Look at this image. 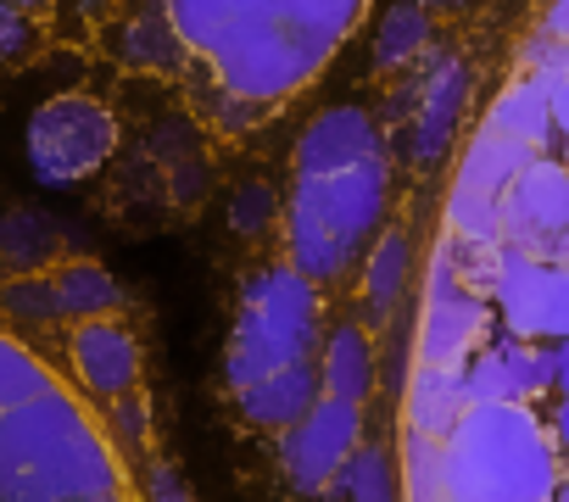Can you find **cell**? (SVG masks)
<instances>
[{
  "mask_svg": "<svg viewBox=\"0 0 569 502\" xmlns=\"http://www.w3.org/2000/svg\"><path fill=\"white\" fill-rule=\"evenodd\" d=\"M552 391V369H547V347L536 341H486L469 363H463V396L469 402H536Z\"/></svg>",
  "mask_w": 569,
  "mask_h": 502,
  "instance_id": "7c38bea8",
  "label": "cell"
},
{
  "mask_svg": "<svg viewBox=\"0 0 569 502\" xmlns=\"http://www.w3.org/2000/svg\"><path fill=\"white\" fill-rule=\"evenodd\" d=\"M552 502H569V474L558 480V491H552Z\"/></svg>",
  "mask_w": 569,
  "mask_h": 502,
  "instance_id": "f546056e",
  "label": "cell"
},
{
  "mask_svg": "<svg viewBox=\"0 0 569 502\" xmlns=\"http://www.w3.org/2000/svg\"><path fill=\"white\" fill-rule=\"evenodd\" d=\"M319 396H325V385H319V363H297V369H279V374L257 380V385H251V391H240L234 402H240L246 424L284 435L291 424H302V419L313 413V402H319Z\"/></svg>",
  "mask_w": 569,
  "mask_h": 502,
  "instance_id": "5bb4252c",
  "label": "cell"
},
{
  "mask_svg": "<svg viewBox=\"0 0 569 502\" xmlns=\"http://www.w3.org/2000/svg\"><path fill=\"white\" fill-rule=\"evenodd\" d=\"M7 7H18V12H29L34 23H46V29H51V18L68 7V0H7Z\"/></svg>",
  "mask_w": 569,
  "mask_h": 502,
  "instance_id": "83f0119b",
  "label": "cell"
},
{
  "mask_svg": "<svg viewBox=\"0 0 569 502\" xmlns=\"http://www.w3.org/2000/svg\"><path fill=\"white\" fill-rule=\"evenodd\" d=\"M469 396H463V369H413L408 374V396H402V413H408V430L441 441L458 419H463Z\"/></svg>",
  "mask_w": 569,
  "mask_h": 502,
  "instance_id": "d6986e66",
  "label": "cell"
},
{
  "mask_svg": "<svg viewBox=\"0 0 569 502\" xmlns=\"http://www.w3.org/2000/svg\"><path fill=\"white\" fill-rule=\"evenodd\" d=\"M369 0H162L179 51L234 118L297 101L352 40Z\"/></svg>",
  "mask_w": 569,
  "mask_h": 502,
  "instance_id": "6da1fadb",
  "label": "cell"
},
{
  "mask_svg": "<svg viewBox=\"0 0 569 502\" xmlns=\"http://www.w3.org/2000/svg\"><path fill=\"white\" fill-rule=\"evenodd\" d=\"M547 369H552V396L569 402V341H552L547 347Z\"/></svg>",
  "mask_w": 569,
  "mask_h": 502,
  "instance_id": "d4e9b609",
  "label": "cell"
},
{
  "mask_svg": "<svg viewBox=\"0 0 569 502\" xmlns=\"http://www.w3.org/2000/svg\"><path fill=\"white\" fill-rule=\"evenodd\" d=\"M497 324L491 297L475 291L458 274L452 245L441 240L430 258V280H425V302H419V335H413V369H463L480 347L486 330Z\"/></svg>",
  "mask_w": 569,
  "mask_h": 502,
  "instance_id": "8992f818",
  "label": "cell"
},
{
  "mask_svg": "<svg viewBox=\"0 0 569 502\" xmlns=\"http://www.w3.org/2000/svg\"><path fill=\"white\" fill-rule=\"evenodd\" d=\"M463 101H469V68L458 57H430V73H425L419 101H413V129H408V157L419 168L447 157L458 118H463Z\"/></svg>",
  "mask_w": 569,
  "mask_h": 502,
  "instance_id": "4fadbf2b",
  "label": "cell"
},
{
  "mask_svg": "<svg viewBox=\"0 0 569 502\" xmlns=\"http://www.w3.org/2000/svg\"><path fill=\"white\" fill-rule=\"evenodd\" d=\"M480 123H491V129H502V134H513L536 151H558V140H552V79L519 68V79H508L497 90V101L486 107Z\"/></svg>",
  "mask_w": 569,
  "mask_h": 502,
  "instance_id": "e0dca14e",
  "label": "cell"
},
{
  "mask_svg": "<svg viewBox=\"0 0 569 502\" xmlns=\"http://www.w3.org/2000/svg\"><path fill=\"white\" fill-rule=\"evenodd\" d=\"M341 485H347L352 502H402V469L380 446H358V458L347 463Z\"/></svg>",
  "mask_w": 569,
  "mask_h": 502,
  "instance_id": "44dd1931",
  "label": "cell"
},
{
  "mask_svg": "<svg viewBox=\"0 0 569 502\" xmlns=\"http://www.w3.org/2000/svg\"><path fill=\"white\" fill-rule=\"evenodd\" d=\"M146 502H190V491H184V480H179V469L168 458L146 463Z\"/></svg>",
  "mask_w": 569,
  "mask_h": 502,
  "instance_id": "603a6c76",
  "label": "cell"
},
{
  "mask_svg": "<svg viewBox=\"0 0 569 502\" xmlns=\"http://www.w3.org/2000/svg\"><path fill=\"white\" fill-rule=\"evenodd\" d=\"M51 280V302H57V324H84V319H112L129 308L123 285L90 263V258H68V263H51L46 269Z\"/></svg>",
  "mask_w": 569,
  "mask_h": 502,
  "instance_id": "9a60e30c",
  "label": "cell"
},
{
  "mask_svg": "<svg viewBox=\"0 0 569 502\" xmlns=\"http://www.w3.org/2000/svg\"><path fill=\"white\" fill-rule=\"evenodd\" d=\"M536 402H469L441 435V496L447 502H552L563 480Z\"/></svg>",
  "mask_w": 569,
  "mask_h": 502,
  "instance_id": "3957f363",
  "label": "cell"
},
{
  "mask_svg": "<svg viewBox=\"0 0 569 502\" xmlns=\"http://www.w3.org/2000/svg\"><path fill=\"white\" fill-rule=\"evenodd\" d=\"M430 502H447V496H430Z\"/></svg>",
  "mask_w": 569,
  "mask_h": 502,
  "instance_id": "4dcf8cb0",
  "label": "cell"
},
{
  "mask_svg": "<svg viewBox=\"0 0 569 502\" xmlns=\"http://www.w3.org/2000/svg\"><path fill=\"white\" fill-rule=\"evenodd\" d=\"M491 313L513 341H569V263H541L519 245H497L491 258Z\"/></svg>",
  "mask_w": 569,
  "mask_h": 502,
  "instance_id": "52a82bcc",
  "label": "cell"
},
{
  "mask_svg": "<svg viewBox=\"0 0 569 502\" xmlns=\"http://www.w3.org/2000/svg\"><path fill=\"white\" fill-rule=\"evenodd\" d=\"M358 446H363V408L319 396L302 424H291L279 435V463H284V480H291L297 491L319 496V491L341 485V474L358 458Z\"/></svg>",
  "mask_w": 569,
  "mask_h": 502,
  "instance_id": "9c48e42d",
  "label": "cell"
},
{
  "mask_svg": "<svg viewBox=\"0 0 569 502\" xmlns=\"http://www.w3.org/2000/svg\"><path fill=\"white\" fill-rule=\"evenodd\" d=\"M51 380H57V369L23 341V330L0 324V502H57L23 469V458H18V424H12V408L23 396L46 391Z\"/></svg>",
  "mask_w": 569,
  "mask_h": 502,
  "instance_id": "30bf717a",
  "label": "cell"
},
{
  "mask_svg": "<svg viewBox=\"0 0 569 502\" xmlns=\"http://www.w3.org/2000/svg\"><path fill=\"white\" fill-rule=\"evenodd\" d=\"M502 245L541 263H569V162L558 151H536L502 190Z\"/></svg>",
  "mask_w": 569,
  "mask_h": 502,
  "instance_id": "ba28073f",
  "label": "cell"
},
{
  "mask_svg": "<svg viewBox=\"0 0 569 502\" xmlns=\"http://www.w3.org/2000/svg\"><path fill=\"white\" fill-rule=\"evenodd\" d=\"M363 308H369V319H391V308L402 302V291H408V274H413V240H408V229H380V240L369 245V258H363Z\"/></svg>",
  "mask_w": 569,
  "mask_h": 502,
  "instance_id": "ffe728a7",
  "label": "cell"
},
{
  "mask_svg": "<svg viewBox=\"0 0 569 502\" xmlns=\"http://www.w3.org/2000/svg\"><path fill=\"white\" fill-rule=\"evenodd\" d=\"M547 430H552V446H558V458H563V469H569V402H558V408L547 413Z\"/></svg>",
  "mask_w": 569,
  "mask_h": 502,
  "instance_id": "4316f807",
  "label": "cell"
},
{
  "mask_svg": "<svg viewBox=\"0 0 569 502\" xmlns=\"http://www.w3.org/2000/svg\"><path fill=\"white\" fill-rule=\"evenodd\" d=\"M552 40H563L569 46V0H552V7H547V23H541Z\"/></svg>",
  "mask_w": 569,
  "mask_h": 502,
  "instance_id": "f1b7e54d",
  "label": "cell"
},
{
  "mask_svg": "<svg viewBox=\"0 0 569 502\" xmlns=\"http://www.w3.org/2000/svg\"><path fill=\"white\" fill-rule=\"evenodd\" d=\"M425 40H430V18L413 7V0H402V7L386 18V29H380L375 57H380V68H397V62L419 57V51H425Z\"/></svg>",
  "mask_w": 569,
  "mask_h": 502,
  "instance_id": "7402d4cb",
  "label": "cell"
},
{
  "mask_svg": "<svg viewBox=\"0 0 569 502\" xmlns=\"http://www.w3.org/2000/svg\"><path fill=\"white\" fill-rule=\"evenodd\" d=\"M530 157H536V145H525V140H513V134H502V129L480 123V129L463 140V151H458L452 184H463V190H480V195H497V201H502V190L525 173V162H530Z\"/></svg>",
  "mask_w": 569,
  "mask_h": 502,
  "instance_id": "ac0fdd59",
  "label": "cell"
},
{
  "mask_svg": "<svg viewBox=\"0 0 569 502\" xmlns=\"http://www.w3.org/2000/svg\"><path fill=\"white\" fill-rule=\"evenodd\" d=\"M319 385L336 402H358V408L369 402V391H375V347H369V330L358 319H341V324L325 330V341H319Z\"/></svg>",
  "mask_w": 569,
  "mask_h": 502,
  "instance_id": "2e32d148",
  "label": "cell"
},
{
  "mask_svg": "<svg viewBox=\"0 0 569 502\" xmlns=\"http://www.w3.org/2000/svg\"><path fill=\"white\" fill-rule=\"evenodd\" d=\"M552 140L569 145V62H563L558 79H552Z\"/></svg>",
  "mask_w": 569,
  "mask_h": 502,
  "instance_id": "cb8c5ba5",
  "label": "cell"
},
{
  "mask_svg": "<svg viewBox=\"0 0 569 502\" xmlns=\"http://www.w3.org/2000/svg\"><path fill=\"white\" fill-rule=\"evenodd\" d=\"M319 341H325L319 285L291 263H268L240 285V308H234L229 352H223V380L240 396L279 369L319 363Z\"/></svg>",
  "mask_w": 569,
  "mask_h": 502,
  "instance_id": "277c9868",
  "label": "cell"
},
{
  "mask_svg": "<svg viewBox=\"0 0 569 502\" xmlns=\"http://www.w3.org/2000/svg\"><path fill=\"white\" fill-rule=\"evenodd\" d=\"M68 330V369L79 380V391L90 402H123L140 385V335L123 313L112 319H84V324H62Z\"/></svg>",
  "mask_w": 569,
  "mask_h": 502,
  "instance_id": "8fae6325",
  "label": "cell"
},
{
  "mask_svg": "<svg viewBox=\"0 0 569 502\" xmlns=\"http://www.w3.org/2000/svg\"><path fill=\"white\" fill-rule=\"evenodd\" d=\"M391 207V140L386 123L336 101L313 112L291 151V190H284V263L302 269L313 285H341L363 269L369 245L386 229Z\"/></svg>",
  "mask_w": 569,
  "mask_h": 502,
  "instance_id": "7a4b0ae2",
  "label": "cell"
},
{
  "mask_svg": "<svg viewBox=\"0 0 569 502\" xmlns=\"http://www.w3.org/2000/svg\"><path fill=\"white\" fill-rule=\"evenodd\" d=\"M118 151V118L90 90H62L29 118V168L46 184H84Z\"/></svg>",
  "mask_w": 569,
  "mask_h": 502,
  "instance_id": "5b68a950",
  "label": "cell"
},
{
  "mask_svg": "<svg viewBox=\"0 0 569 502\" xmlns=\"http://www.w3.org/2000/svg\"><path fill=\"white\" fill-rule=\"evenodd\" d=\"M251 218H257V223L268 218V190H262V184H246V201H240V212H234V229H251Z\"/></svg>",
  "mask_w": 569,
  "mask_h": 502,
  "instance_id": "484cf974",
  "label": "cell"
}]
</instances>
